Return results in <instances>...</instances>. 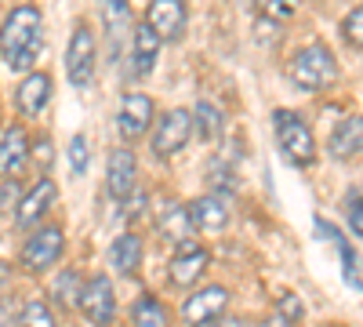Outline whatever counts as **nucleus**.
Segmentation results:
<instances>
[{"mask_svg": "<svg viewBox=\"0 0 363 327\" xmlns=\"http://www.w3.org/2000/svg\"><path fill=\"white\" fill-rule=\"evenodd\" d=\"M44 48V22L37 4H18L8 11L4 26H0V58L15 73H29V66L37 62V55Z\"/></svg>", "mask_w": 363, "mask_h": 327, "instance_id": "obj_1", "label": "nucleus"}, {"mask_svg": "<svg viewBox=\"0 0 363 327\" xmlns=\"http://www.w3.org/2000/svg\"><path fill=\"white\" fill-rule=\"evenodd\" d=\"M291 77L301 92H323L338 80V62L327 44H309L291 58Z\"/></svg>", "mask_w": 363, "mask_h": 327, "instance_id": "obj_2", "label": "nucleus"}, {"mask_svg": "<svg viewBox=\"0 0 363 327\" xmlns=\"http://www.w3.org/2000/svg\"><path fill=\"white\" fill-rule=\"evenodd\" d=\"M272 128H277V142H280V150H284V157L291 164H298V167H313L316 164L313 131H309V124L301 121L298 113H291V109L272 113Z\"/></svg>", "mask_w": 363, "mask_h": 327, "instance_id": "obj_3", "label": "nucleus"}, {"mask_svg": "<svg viewBox=\"0 0 363 327\" xmlns=\"http://www.w3.org/2000/svg\"><path fill=\"white\" fill-rule=\"evenodd\" d=\"M62 251H66L62 226H37L33 233L26 236V244L18 251V262L26 265L29 273H44V270H51V265L62 258Z\"/></svg>", "mask_w": 363, "mask_h": 327, "instance_id": "obj_4", "label": "nucleus"}, {"mask_svg": "<svg viewBox=\"0 0 363 327\" xmlns=\"http://www.w3.org/2000/svg\"><path fill=\"white\" fill-rule=\"evenodd\" d=\"M95 58H99V48H95V29L87 22H77L73 37H69V48H66V77L73 87H87L91 77H95Z\"/></svg>", "mask_w": 363, "mask_h": 327, "instance_id": "obj_5", "label": "nucleus"}, {"mask_svg": "<svg viewBox=\"0 0 363 327\" xmlns=\"http://www.w3.org/2000/svg\"><path fill=\"white\" fill-rule=\"evenodd\" d=\"M189 135H193V113L189 109H167L160 116L157 131H153V153L160 160L174 157L178 150H186V145H189Z\"/></svg>", "mask_w": 363, "mask_h": 327, "instance_id": "obj_6", "label": "nucleus"}, {"mask_svg": "<svg viewBox=\"0 0 363 327\" xmlns=\"http://www.w3.org/2000/svg\"><path fill=\"white\" fill-rule=\"evenodd\" d=\"M80 316L95 327H109L113 316H116V294H113V284L106 277H91L80 291V302H77Z\"/></svg>", "mask_w": 363, "mask_h": 327, "instance_id": "obj_7", "label": "nucleus"}, {"mask_svg": "<svg viewBox=\"0 0 363 327\" xmlns=\"http://www.w3.org/2000/svg\"><path fill=\"white\" fill-rule=\"evenodd\" d=\"M225 306H229V291L222 284H215V287H203V291L189 294V299L182 302L178 316L189 327H203V323H215L225 313Z\"/></svg>", "mask_w": 363, "mask_h": 327, "instance_id": "obj_8", "label": "nucleus"}, {"mask_svg": "<svg viewBox=\"0 0 363 327\" xmlns=\"http://www.w3.org/2000/svg\"><path fill=\"white\" fill-rule=\"evenodd\" d=\"M116 128L128 142L142 138L149 128H153V99L142 92H128L120 99V113H116Z\"/></svg>", "mask_w": 363, "mask_h": 327, "instance_id": "obj_9", "label": "nucleus"}, {"mask_svg": "<svg viewBox=\"0 0 363 327\" xmlns=\"http://www.w3.org/2000/svg\"><path fill=\"white\" fill-rule=\"evenodd\" d=\"M135 182H138V160L135 150L128 145H116L109 153V167H106V186L113 200H131L135 196Z\"/></svg>", "mask_w": 363, "mask_h": 327, "instance_id": "obj_10", "label": "nucleus"}, {"mask_svg": "<svg viewBox=\"0 0 363 327\" xmlns=\"http://www.w3.org/2000/svg\"><path fill=\"white\" fill-rule=\"evenodd\" d=\"M207 262H211V251L203 244H196V240H186V244H178V251H174V258L167 265V277H171L174 287H189V284H196L203 277Z\"/></svg>", "mask_w": 363, "mask_h": 327, "instance_id": "obj_11", "label": "nucleus"}, {"mask_svg": "<svg viewBox=\"0 0 363 327\" xmlns=\"http://www.w3.org/2000/svg\"><path fill=\"white\" fill-rule=\"evenodd\" d=\"M55 182L48 174H40L37 178V186L29 189V193H22V204H18V211H15V226L18 229H33L37 222H44V215L51 211V204H55Z\"/></svg>", "mask_w": 363, "mask_h": 327, "instance_id": "obj_12", "label": "nucleus"}, {"mask_svg": "<svg viewBox=\"0 0 363 327\" xmlns=\"http://www.w3.org/2000/svg\"><path fill=\"white\" fill-rule=\"evenodd\" d=\"M29 153H33V142H29L26 128H4V135H0V178H18V171L29 164Z\"/></svg>", "mask_w": 363, "mask_h": 327, "instance_id": "obj_13", "label": "nucleus"}, {"mask_svg": "<svg viewBox=\"0 0 363 327\" xmlns=\"http://www.w3.org/2000/svg\"><path fill=\"white\" fill-rule=\"evenodd\" d=\"M48 99H51V73L48 70H29L15 92V106L22 116H40L48 109Z\"/></svg>", "mask_w": 363, "mask_h": 327, "instance_id": "obj_14", "label": "nucleus"}, {"mask_svg": "<svg viewBox=\"0 0 363 327\" xmlns=\"http://www.w3.org/2000/svg\"><path fill=\"white\" fill-rule=\"evenodd\" d=\"M157 55H160V37H157V29L142 18L131 33V77L142 80V77L153 73Z\"/></svg>", "mask_w": 363, "mask_h": 327, "instance_id": "obj_15", "label": "nucleus"}, {"mask_svg": "<svg viewBox=\"0 0 363 327\" xmlns=\"http://www.w3.org/2000/svg\"><path fill=\"white\" fill-rule=\"evenodd\" d=\"M145 22L157 29L160 40H178L186 29V4L182 0H149Z\"/></svg>", "mask_w": 363, "mask_h": 327, "instance_id": "obj_16", "label": "nucleus"}, {"mask_svg": "<svg viewBox=\"0 0 363 327\" xmlns=\"http://www.w3.org/2000/svg\"><path fill=\"white\" fill-rule=\"evenodd\" d=\"M327 150H330V157H335V160H352V157L363 153V116L359 113L356 116H345V121L330 131Z\"/></svg>", "mask_w": 363, "mask_h": 327, "instance_id": "obj_17", "label": "nucleus"}, {"mask_svg": "<svg viewBox=\"0 0 363 327\" xmlns=\"http://www.w3.org/2000/svg\"><path fill=\"white\" fill-rule=\"evenodd\" d=\"M186 207H189L193 226H196V229H203V233H218V229H225V226H229V207H225V200H222L218 193L196 196V200H189Z\"/></svg>", "mask_w": 363, "mask_h": 327, "instance_id": "obj_18", "label": "nucleus"}, {"mask_svg": "<svg viewBox=\"0 0 363 327\" xmlns=\"http://www.w3.org/2000/svg\"><path fill=\"white\" fill-rule=\"evenodd\" d=\"M109 262L120 277H135L138 265H142V236L138 233H124L116 236L113 248H109Z\"/></svg>", "mask_w": 363, "mask_h": 327, "instance_id": "obj_19", "label": "nucleus"}, {"mask_svg": "<svg viewBox=\"0 0 363 327\" xmlns=\"http://www.w3.org/2000/svg\"><path fill=\"white\" fill-rule=\"evenodd\" d=\"M128 0H106V26H109V58H120L124 37H131V18H128Z\"/></svg>", "mask_w": 363, "mask_h": 327, "instance_id": "obj_20", "label": "nucleus"}, {"mask_svg": "<svg viewBox=\"0 0 363 327\" xmlns=\"http://www.w3.org/2000/svg\"><path fill=\"white\" fill-rule=\"evenodd\" d=\"M157 229H160V236H167V240H174V244H186V240H189V233H193L196 226H193V218H189V207L171 204L167 211L160 215Z\"/></svg>", "mask_w": 363, "mask_h": 327, "instance_id": "obj_21", "label": "nucleus"}, {"mask_svg": "<svg viewBox=\"0 0 363 327\" xmlns=\"http://www.w3.org/2000/svg\"><path fill=\"white\" fill-rule=\"evenodd\" d=\"M222 128H225V116H222L218 106H211V102H196V106H193V131H196L203 142L222 138Z\"/></svg>", "mask_w": 363, "mask_h": 327, "instance_id": "obj_22", "label": "nucleus"}, {"mask_svg": "<svg viewBox=\"0 0 363 327\" xmlns=\"http://www.w3.org/2000/svg\"><path fill=\"white\" fill-rule=\"evenodd\" d=\"M131 327H167V309H164V302L153 299V294L138 299L135 309H131Z\"/></svg>", "mask_w": 363, "mask_h": 327, "instance_id": "obj_23", "label": "nucleus"}, {"mask_svg": "<svg viewBox=\"0 0 363 327\" xmlns=\"http://www.w3.org/2000/svg\"><path fill=\"white\" fill-rule=\"evenodd\" d=\"M80 291H84V284H80L77 270H62V273H58V280H55V302L62 309H73L80 302Z\"/></svg>", "mask_w": 363, "mask_h": 327, "instance_id": "obj_24", "label": "nucleus"}, {"mask_svg": "<svg viewBox=\"0 0 363 327\" xmlns=\"http://www.w3.org/2000/svg\"><path fill=\"white\" fill-rule=\"evenodd\" d=\"M18 327H58V320H55V309L37 299V302H26V306H22Z\"/></svg>", "mask_w": 363, "mask_h": 327, "instance_id": "obj_25", "label": "nucleus"}, {"mask_svg": "<svg viewBox=\"0 0 363 327\" xmlns=\"http://www.w3.org/2000/svg\"><path fill=\"white\" fill-rule=\"evenodd\" d=\"M298 8H301V0H258V11L269 22H287V18H294Z\"/></svg>", "mask_w": 363, "mask_h": 327, "instance_id": "obj_26", "label": "nucleus"}, {"mask_svg": "<svg viewBox=\"0 0 363 327\" xmlns=\"http://www.w3.org/2000/svg\"><path fill=\"white\" fill-rule=\"evenodd\" d=\"M233 182H236V178H233V164L229 160H211V167H207V186L211 189H218V193H229L233 189Z\"/></svg>", "mask_w": 363, "mask_h": 327, "instance_id": "obj_27", "label": "nucleus"}, {"mask_svg": "<svg viewBox=\"0 0 363 327\" xmlns=\"http://www.w3.org/2000/svg\"><path fill=\"white\" fill-rule=\"evenodd\" d=\"M342 37H345L352 48H363V4H356V8L345 15V22H342Z\"/></svg>", "mask_w": 363, "mask_h": 327, "instance_id": "obj_28", "label": "nucleus"}, {"mask_svg": "<svg viewBox=\"0 0 363 327\" xmlns=\"http://www.w3.org/2000/svg\"><path fill=\"white\" fill-rule=\"evenodd\" d=\"M18 204H22V186H18V178H0V211H18Z\"/></svg>", "mask_w": 363, "mask_h": 327, "instance_id": "obj_29", "label": "nucleus"}, {"mask_svg": "<svg viewBox=\"0 0 363 327\" xmlns=\"http://www.w3.org/2000/svg\"><path fill=\"white\" fill-rule=\"evenodd\" d=\"M69 167H73V174L87 171V138L84 135H73V142H69Z\"/></svg>", "mask_w": 363, "mask_h": 327, "instance_id": "obj_30", "label": "nucleus"}, {"mask_svg": "<svg viewBox=\"0 0 363 327\" xmlns=\"http://www.w3.org/2000/svg\"><path fill=\"white\" fill-rule=\"evenodd\" d=\"M277 309H280V313H284L294 327H298V320H301V299H298V294H291V291H287V294H280Z\"/></svg>", "mask_w": 363, "mask_h": 327, "instance_id": "obj_31", "label": "nucleus"}, {"mask_svg": "<svg viewBox=\"0 0 363 327\" xmlns=\"http://www.w3.org/2000/svg\"><path fill=\"white\" fill-rule=\"evenodd\" d=\"M349 226L356 236H363V193L349 196Z\"/></svg>", "mask_w": 363, "mask_h": 327, "instance_id": "obj_32", "label": "nucleus"}, {"mask_svg": "<svg viewBox=\"0 0 363 327\" xmlns=\"http://www.w3.org/2000/svg\"><path fill=\"white\" fill-rule=\"evenodd\" d=\"M262 327H294V323H291V320H287L280 309H272V313L265 316V323H262Z\"/></svg>", "mask_w": 363, "mask_h": 327, "instance_id": "obj_33", "label": "nucleus"}, {"mask_svg": "<svg viewBox=\"0 0 363 327\" xmlns=\"http://www.w3.org/2000/svg\"><path fill=\"white\" fill-rule=\"evenodd\" d=\"M15 323V313H11V306L8 302H0V327H11Z\"/></svg>", "mask_w": 363, "mask_h": 327, "instance_id": "obj_34", "label": "nucleus"}, {"mask_svg": "<svg viewBox=\"0 0 363 327\" xmlns=\"http://www.w3.org/2000/svg\"><path fill=\"white\" fill-rule=\"evenodd\" d=\"M215 327H247V323H244V320H236V316H218Z\"/></svg>", "mask_w": 363, "mask_h": 327, "instance_id": "obj_35", "label": "nucleus"}, {"mask_svg": "<svg viewBox=\"0 0 363 327\" xmlns=\"http://www.w3.org/2000/svg\"><path fill=\"white\" fill-rule=\"evenodd\" d=\"M8 277H11V265L0 262V291H8Z\"/></svg>", "mask_w": 363, "mask_h": 327, "instance_id": "obj_36", "label": "nucleus"}]
</instances>
